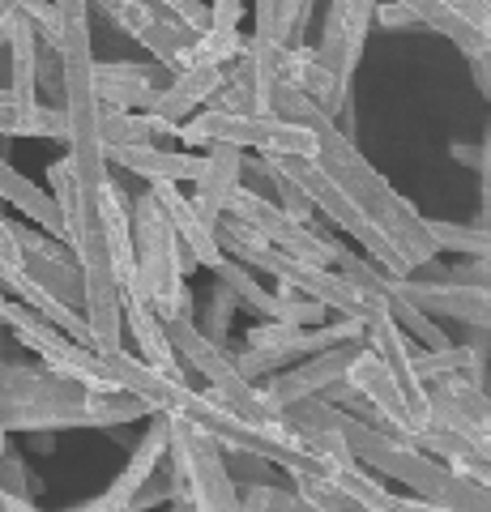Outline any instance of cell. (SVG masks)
<instances>
[{
  "label": "cell",
  "mask_w": 491,
  "mask_h": 512,
  "mask_svg": "<svg viewBox=\"0 0 491 512\" xmlns=\"http://www.w3.org/2000/svg\"><path fill=\"white\" fill-rule=\"evenodd\" d=\"M269 107H274V116H287V120H299V124L312 128L316 167H321L329 180H334L346 197H351L359 210L389 235V244L406 256L410 274H419L423 265H436L440 248H436L432 231H427V218H419L415 205H410L406 197H398V188H389V180L359 154L351 133L338 128V120L329 116V111H321L308 94H299V90L282 86V82L274 86V103Z\"/></svg>",
  "instance_id": "obj_1"
},
{
  "label": "cell",
  "mask_w": 491,
  "mask_h": 512,
  "mask_svg": "<svg viewBox=\"0 0 491 512\" xmlns=\"http://www.w3.org/2000/svg\"><path fill=\"white\" fill-rule=\"evenodd\" d=\"M129 214H133V256H137V282L129 291H137L158 316L197 312L193 291L184 282L197 269V261L180 244V235L171 227L167 210L158 205V197L146 188L141 197H133Z\"/></svg>",
  "instance_id": "obj_2"
},
{
  "label": "cell",
  "mask_w": 491,
  "mask_h": 512,
  "mask_svg": "<svg viewBox=\"0 0 491 512\" xmlns=\"http://www.w3.org/2000/svg\"><path fill=\"white\" fill-rule=\"evenodd\" d=\"M94 427L90 389L47 367L0 359V431H69Z\"/></svg>",
  "instance_id": "obj_3"
},
{
  "label": "cell",
  "mask_w": 491,
  "mask_h": 512,
  "mask_svg": "<svg viewBox=\"0 0 491 512\" xmlns=\"http://www.w3.org/2000/svg\"><path fill=\"white\" fill-rule=\"evenodd\" d=\"M176 141L184 150H210V146H240L261 154H316V137L308 124L274 116V111H227V107H205L193 111L188 120L176 124Z\"/></svg>",
  "instance_id": "obj_4"
},
{
  "label": "cell",
  "mask_w": 491,
  "mask_h": 512,
  "mask_svg": "<svg viewBox=\"0 0 491 512\" xmlns=\"http://www.w3.org/2000/svg\"><path fill=\"white\" fill-rule=\"evenodd\" d=\"M171 423V474H176V495L171 500H188L193 512H248L240 500V483L227 474L223 448H218L205 431H197L184 419Z\"/></svg>",
  "instance_id": "obj_5"
},
{
  "label": "cell",
  "mask_w": 491,
  "mask_h": 512,
  "mask_svg": "<svg viewBox=\"0 0 491 512\" xmlns=\"http://www.w3.org/2000/svg\"><path fill=\"white\" fill-rule=\"evenodd\" d=\"M278 158H282V167L295 175V184L304 188V197L312 201V210H316V214H325L329 222H338L346 235H355L359 244H363V252H368L372 261L385 269V274H410L406 256L389 244V235L380 231L376 222L363 214L359 205L346 197V192H342L334 180H329L321 167H316V158H299V154H278Z\"/></svg>",
  "instance_id": "obj_6"
},
{
  "label": "cell",
  "mask_w": 491,
  "mask_h": 512,
  "mask_svg": "<svg viewBox=\"0 0 491 512\" xmlns=\"http://www.w3.org/2000/svg\"><path fill=\"white\" fill-rule=\"evenodd\" d=\"M231 218L248 222L269 248L299 256V261H316V265H338V256L346 252L342 244H334L325 231H316L312 222H295L274 197H265L261 188H248V184H235L231 197H227V210Z\"/></svg>",
  "instance_id": "obj_7"
},
{
  "label": "cell",
  "mask_w": 491,
  "mask_h": 512,
  "mask_svg": "<svg viewBox=\"0 0 491 512\" xmlns=\"http://www.w3.org/2000/svg\"><path fill=\"white\" fill-rule=\"evenodd\" d=\"M94 13H103L116 30H124L133 43H141L167 73H180L193 64L197 52V30L176 22L158 0H90Z\"/></svg>",
  "instance_id": "obj_8"
},
{
  "label": "cell",
  "mask_w": 491,
  "mask_h": 512,
  "mask_svg": "<svg viewBox=\"0 0 491 512\" xmlns=\"http://www.w3.org/2000/svg\"><path fill=\"white\" fill-rule=\"evenodd\" d=\"M376 5L380 0H329L321 39H316L312 52L329 73H334V82L342 90H351V82H355V69L363 60V43L372 35Z\"/></svg>",
  "instance_id": "obj_9"
},
{
  "label": "cell",
  "mask_w": 491,
  "mask_h": 512,
  "mask_svg": "<svg viewBox=\"0 0 491 512\" xmlns=\"http://www.w3.org/2000/svg\"><path fill=\"white\" fill-rule=\"evenodd\" d=\"M167 448H171V423L167 414H150V427L146 436L137 440L133 457L124 461V470L112 478V487L103 495H94L86 504H73L65 512H137V495L146 487V478L167 461Z\"/></svg>",
  "instance_id": "obj_10"
},
{
  "label": "cell",
  "mask_w": 491,
  "mask_h": 512,
  "mask_svg": "<svg viewBox=\"0 0 491 512\" xmlns=\"http://www.w3.org/2000/svg\"><path fill=\"white\" fill-rule=\"evenodd\" d=\"M359 350H363V338L338 342V346H329V350H316V355H308V363L291 367V372H278L274 380L265 384L269 406H274L278 414H287V406L304 402V397H321L329 384H338L346 376V367L355 363Z\"/></svg>",
  "instance_id": "obj_11"
},
{
  "label": "cell",
  "mask_w": 491,
  "mask_h": 512,
  "mask_svg": "<svg viewBox=\"0 0 491 512\" xmlns=\"http://www.w3.org/2000/svg\"><path fill=\"white\" fill-rule=\"evenodd\" d=\"M167 82L171 73L158 60H94V94L103 107L146 111Z\"/></svg>",
  "instance_id": "obj_12"
},
{
  "label": "cell",
  "mask_w": 491,
  "mask_h": 512,
  "mask_svg": "<svg viewBox=\"0 0 491 512\" xmlns=\"http://www.w3.org/2000/svg\"><path fill=\"white\" fill-rule=\"evenodd\" d=\"M223 77H227L223 64H188V69L171 73V82L154 94L146 111H150L154 120L180 124V120L193 116L197 107H205V103L214 99V90L223 86Z\"/></svg>",
  "instance_id": "obj_13"
},
{
  "label": "cell",
  "mask_w": 491,
  "mask_h": 512,
  "mask_svg": "<svg viewBox=\"0 0 491 512\" xmlns=\"http://www.w3.org/2000/svg\"><path fill=\"white\" fill-rule=\"evenodd\" d=\"M150 192L158 197V205H163V210H167L171 227H176V235H180V244L188 248V256H193L197 265L214 269L218 261H223V248H218L214 222H205V218L197 214L193 197H184L180 184H171V180H154V184H150Z\"/></svg>",
  "instance_id": "obj_14"
},
{
  "label": "cell",
  "mask_w": 491,
  "mask_h": 512,
  "mask_svg": "<svg viewBox=\"0 0 491 512\" xmlns=\"http://www.w3.org/2000/svg\"><path fill=\"white\" fill-rule=\"evenodd\" d=\"M103 158L120 171L141 175L146 184H154V180L184 184V180H197V171H201V154H180L171 146H158V141H141V146H107Z\"/></svg>",
  "instance_id": "obj_15"
},
{
  "label": "cell",
  "mask_w": 491,
  "mask_h": 512,
  "mask_svg": "<svg viewBox=\"0 0 491 512\" xmlns=\"http://www.w3.org/2000/svg\"><path fill=\"white\" fill-rule=\"evenodd\" d=\"M120 308H124V325H129L133 342L141 350V363L154 367V372H163V376H171V380H188L184 363L176 359V350H171V342H167L163 320H158V312L150 308V303L141 299L137 291H120Z\"/></svg>",
  "instance_id": "obj_16"
},
{
  "label": "cell",
  "mask_w": 491,
  "mask_h": 512,
  "mask_svg": "<svg viewBox=\"0 0 491 512\" xmlns=\"http://www.w3.org/2000/svg\"><path fill=\"white\" fill-rule=\"evenodd\" d=\"M244 175V150L240 146H210L201 154V171L193 180V205L205 222H218L227 210L231 188Z\"/></svg>",
  "instance_id": "obj_17"
},
{
  "label": "cell",
  "mask_w": 491,
  "mask_h": 512,
  "mask_svg": "<svg viewBox=\"0 0 491 512\" xmlns=\"http://www.w3.org/2000/svg\"><path fill=\"white\" fill-rule=\"evenodd\" d=\"M0 201H9L13 210H22L26 222H35L39 231L65 239V218H60L56 197L47 188H39L30 175H22L5 154H0Z\"/></svg>",
  "instance_id": "obj_18"
},
{
  "label": "cell",
  "mask_w": 491,
  "mask_h": 512,
  "mask_svg": "<svg viewBox=\"0 0 491 512\" xmlns=\"http://www.w3.org/2000/svg\"><path fill=\"white\" fill-rule=\"evenodd\" d=\"M398 5H406L410 13H415L419 26L436 30V35H445L466 60L470 56H487V35H483L479 26H470L462 13L449 5V0H398Z\"/></svg>",
  "instance_id": "obj_19"
},
{
  "label": "cell",
  "mask_w": 491,
  "mask_h": 512,
  "mask_svg": "<svg viewBox=\"0 0 491 512\" xmlns=\"http://www.w3.org/2000/svg\"><path fill=\"white\" fill-rule=\"evenodd\" d=\"M0 137H43V141H60L65 146L69 124L65 111L52 103H18L13 94L0 99Z\"/></svg>",
  "instance_id": "obj_20"
},
{
  "label": "cell",
  "mask_w": 491,
  "mask_h": 512,
  "mask_svg": "<svg viewBox=\"0 0 491 512\" xmlns=\"http://www.w3.org/2000/svg\"><path fill=\"white\" fill-rule=\"evenodd\" d=\"M9 47V94L18 103H39V86H35V64H39V35H35V22L18 13L5 35Z\"/></svg>",
  "instance_id": "obj_21"
},
{
  "label": "cell",
  "mask_w": 491,
  "mask_h": 512,
  "mask_svg": "<svg viewBox=\"0 0 491 512\" xmlns=\"http://www.w3.org/2000/svg\"><path fill=\"white\" fill-rule=\"evenodd\" d=\"M427 231H432L440 252H462V256H479V261H491V231L483 227H462V222H440L427 218Z\"/></svg>",
  "instance_id": "obj_22"
},
{
  "label": "cell",
  "mask_w": 491,
  "mask_h": 512,
  "mask_svg": "<svg viewBox=\"0 0 491 512\" xmlns=\"http://www.w3.org/2000/svg\"><path fill=\"white\" fill-rule=\"evenodd\" d=\"M240 500L248 512H308V504L299 500V491L287 487H274L257 478V483H240Z\"/></svg>",
  "instance_id": "obj_23"
},
{
  "label": "cell",
  "mask_w": 491,
  "mask_h": 512,
  "mask_svg": "<svg viewBox=\"0 0 491 512\" xmlns=\"http://www.w3.org/2000/svg\"><path fill=\"white\" fill-rule=\"evenodd\" d=\"M235 308H240V299H235V291H227L223 282L210 286V303H205V316H201V333L214 342L227 346V333H231V316Z\"/></svg>",
  "instance_id": "obj_24"
},
{
  "label": "cell",
  "mask_w": 491,
  "mask_h": 512,
  "mask_svg": "<svg viewBox=\"0 0 491 512\" xmlns=\"http://www.w3.org/2000/svg\"><path fill=\"white\" fill-rule=\"evenodd\" d=\"M158 5H163L176 22H184L188 30H197V35L210 26V0H158Z\"/></svg>",
  "instance_id": "obj_25"
},
{
  "label": "cell",
  "mask_w": 491,
  "mask_h": 512,
  "mask_svg": "<svg viewBox=\"0 0 491 512\" xmlns=\"http://www.w3.org/2000/svg\"><path fill=\"white\" fill-rule=\"evenodd\" d=\"M372 26H385V30H415V13H410L406 5H398V0H389V5H376V18Z\"/></svg>",
  "instance_id": "obj_26"
},
{
  "label": "cell",
  "mask_w": 491,
  "mask_h": 512,
  "mask_svg": "<svg viewBox=\"0 0 491 512\" xmlns=\"http://www.w3.org/2000/svg\"><path fill=\"white\" fill-rule=\"evenodd\" d=\"M466 64H470V73H474V86H479V94L491 103V60L487 56H470Z\"/></svg>",
  "instance_id": "obj_27"
},
{
  "label": "cell",
  "mask_w": 491,
  "mask_h": 512,
  "mask_svg": "<svg viewBox=\"0 0 491 512\" xmlns=\"http://www.w3.org/2000/svg\"><path fill=\"white\" fill-rule=\"evenodd\" d=\"M470 227H483V231H491V205H479V214H474Z\"/></svg>",
  "instance_id": "obj_28"
},
{
  "label": "cell",
  "mask_w": 491,
  "mask_h": 512,
  "mask_svg": "<svg viewBox=\"0 0 491 512\" xmlns=\"http://www.w3.org/2000/svg\"><path fill=\"white\" fill-rule=\"evenodd\" d=\"M0 86H9V47L0 43Z\"/></svg>",
  "instance_id": "obj_29"
},
{
  "label": "cell",
  "mask_w": 491,
  "mask_h": 512,
  "mask_svg": "<svg viewBox=\"0 0 491 512\" xmlns=\"http://www.w3.org/2000/svg\"><path fill=\"white\" fill-rule=\"evenodd\" d=\"M171 512H193V504H188V500H171Z\"/></svg>",
  "instance_id": "obj_30"
},
{
  "label": "cell",
  "mask_w": 491,
  "mask_h": 512,
  "mask_svg": "<svg viewBox=\"0 0 491 512\" xmlns=\"http://www.w3.org/2000/svg\"><path fill=\"white\" fill-rule=\"evenodd\" d=\"M5 444H9V436H5V431H0V453H5Z\"/></svg>",
  "instance_id": "obj_31"
},
{
  "label": "cell",
  "mask_w": 491,
  "mask_h": 512,
  "mask_svg": "<svg viewBox=\"0 0 491 512\" xmlns=\"http://www.w3.org/2000/svg\"><path fill=\"white\" fill-rule=\"evenodd\" d=\"M487 60H491V35H487Z\"/></svg>",
  "instance_id": "obj_32"
},
{
  "label": "cell",
  "mask_w": 491,
  "mask_h": 512,
  "mask_svg": "<svg viewBox=\"0 0 491 512\" xmlns=\"http://www.w3.org/2000/svg\"><path fill=\"white\" fill-rule=\"evenodd\" d=\"M487 5H491V0H487Z\"/></svg>",
  "instance_id": "obj_33"
},
{
  "label": "cell",
  "mask_w": 491,
  "mask_h": 512,
  "mask_svg": "<svg viewBox=\"0 0 491 512\" xmlns=\"http://www.w3.org/2000/svg\"><path fill=\"white\" fill-rule=\"evenodd\" d=\"M308 512H312V508H308Z\"/></svg>",
  "instance_id": "obj_34"
}]
</instances>
